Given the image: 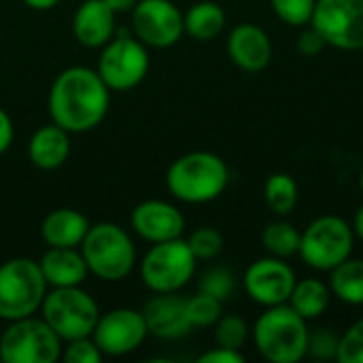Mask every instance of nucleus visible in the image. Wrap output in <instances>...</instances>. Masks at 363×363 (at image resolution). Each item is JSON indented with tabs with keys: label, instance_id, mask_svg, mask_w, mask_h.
I'll return each instance as SVG.
<instances>
[{
	"label": "nucleus",
	"instance_id": "obj_1",
	"mask_svg": "<svg viewBox=\"0 0 363 363\" xmlns=\"http://www.w3.org/2000/svg\"><path fill=\"white\" fill-rule=\"evenodd\" d=\"M111 106V89L98 70L87 66L64 68L51 83L47 108L53 123L70 134L98 128Z\"/></svg>",
	"mask_w": 363,
	"mask_h": 363
},
{
	"label": "nucleus",
	"instance_id": "obj_2",
	"mask_svg": "<svg viewBox=\"0 0 363 363\" xmlns=\"http://www.w3.org/2000/svg\"><path fill=\"white\" fill-rule=\"evenodd\" d=\"M230 183L228 164L211 151H191L177 157L166 172L168 191L187 204L217 200Z\"/></svg>",
	"mask_w": 363,
	"mask_h": 363
},
{
	"label": "nucleus",
	"instance_id": "obj_3",
	"mask_svg": "<svg viewBox=\"0 0 363 363\" xmlns=\"http://www.w3.org/2000/svg\"><path fill=\"white\" fill-rule=\"evenodd\" d=\"M251 334L257 353L270 363H298L306 357L308 321L289 304L266 308Z\"/></svg>",
	"mask_w": 363,
	"mask_h": 363
},
{
	"label": "nucleus",
	"instance_id": "obj_4",
	"mask_svg": "<svg viewBox=\"0 0 363 363\" xmlns=\"http://www.w3.org/2000/svg\"><path fill=\"white\" fill-rule=\"evenodd\" d=\"M79 249L85 257L89 274L100 281L119 283L136 268V245L128 230L113 221L89 225Z\"/></svg>",
	"mask_w": 363,
	"mask_h": 363
},
{
	"label": "nucleus",
	"instance_id": "obj_5",
	"mask_svg": "<svg viewBox=\"0 0 363 363\" xmlns=\"http://www.w3.org/2000/svg\"><path fill=\"white\" fill-rule=\"evenodd\" d=\"M38 313L62 342L91 336L100 319L98 302L83 287L47 289Z\"/></svg>",
	"mask_w": 363,
	"mask_h": 363
},
{
	"label": "nucleus",
	"instance_id": "obj_6",
	"mask_svg": "<svg viewBox=\"0 0 363 363\" xmlns=\"http://www.w3.org/2000/svg\"><path fill=\"white\" fill-rule=\"evenodd\" d=\"M47 289L38 262L13 257L0 264V321L36 315Z\"/></svg>",
	"mask_w": 363,
	"mask_h": 363
},
{
	"label": "nucleus",
	"instance_id": "obj_7",
	"mask_svg": "<svg viewBox=\"0 0 363 363\" xmlns=\"http://www.w3.org/2000/svg\"><path fill=\"white\" fill-rule=\"evenodd\" d=\"M151 68L149 47L132 32L117 30V34L100 49L98 74L111 91H130L138 87Z\"/></svg>",
	"mask_w": 363,
	"mask_h": 363
},
{
	"label": "nucleus",
	"instance_id": "obj_8",
	"mask_svg": "<svg viewBox=\"0 0 363 363\" xmlns=\"http://www.w3.org/2000/svg\"><path fill=\"white\" fill-rule=\"evenodd\" d=\"M60 336L47 325L43 317L30 315L9 321L0 332V362L2 363H55L62 355Z\"/></svg>",
	"mask_w": 363,
	"mask_h": 363
},
{
	"label": "nucleus",
	"instance_id": "obj_9",
	"mask_svg": "<svg viewBox=\"0 0 363 363\" xmlns=\"http://www.w3.org/2000/svg\"><path fill=\"white\" fill-rule=\"evenodd\" d=\"M198 259L194 257L187 240L174 238L155 242L140 259L138 272L145 287L153 294L181 291L196 274Z\"/></svg>",
	"mask_w": 363,
	"mask_h": 363
},
{
	"label": "nucleus",
	"instance_id": "obj_10",
	"mask_svg": "<svg viewBox=\"0 0 363 363\" xmlns=\"http://www.w3.org/2000/svg\"><path fill=\"white\" fill-rule=\"evenodd\" d=\"M353 242V228L342 217L323 215L311 221L308 228L302 232L298 255L304 259L306 266L319 272H330L351 257Z\"/></svg>",
	"mask_w": 363,
	"mask_h": 363
},
{
	"label": "nucleus",
	"instance_id": "obj_11",
	"mask_svg": "<svg viewBox=\"0 0 363 363\" xmlns=\"http://www.w3.org/2000/svg\"><path fill=\"white\" fill-rule=\"evenodd\" d=\"M311 26L325 45L342 51L363 49V0H317Z\"/></svg>",
	"mask_w": 363,
	"mask_h": 363
},
{
	"label": "nucleus",
	"instance_id": "obj_12",
	"mask_svg": "<svg viewBox=\"0 0 363 363\" xmlns=\"http://www.w3.org/2000/svg\"><path fill=\"white\" fill-rule=\"evenodd\" d=\"M130 15L132 34L149 49L174 47L185 34L183 11L172 0H138Z\"/></svg>",
	"mask_w": 363,
	"mask_h": 363
},
{
	"label": "nucleus",
	"instance_id": "obj_13",
	"mask_svg": "<svg viewBox=\"0 0 363 363\" xmlns=\"http://www.w3.org/2000/svg\"><path fill=\"white\" fill-rule=\"evenodd\" d=\"M149 336L143 311L134 308H113L100 313V319L91 332V340L106 357H123L140 349Z\"/></svg>",
	"mask_w": 363,
	"mask_h": 363
},
{
	"label": "nucleus",
	"instance_id": "obj_14",
	"mask_svg": "<svg viewBox=\"0 0 363 363\" xmlns=\"http://www.w3.org/2000/svg\"><path fill=\"white\" fill-rule=\"evenodd\" d=\"M296 272L283 257H262L255 259L245 272V289L253 302L259 306H279L287 304L296 287Z\"/></svg>",
	"mask_w": 363,
	"mask_h": 363
},
{
	"label": "nucleus",
	"instance_id": "obj_15",
	"mask_svg": "<svg viewBox=\"0 0 363 363\" xmlns=\"http://www.w3.org/2000/svg\"><path fill=\"white\" fill-rule=\"evenodd\" d=\"M130 228L138 238L155 245L181 238L185 232V217L166 200H145L132 208Z\"/></svg>",
	"mask_w": 363,
	"mask_h": 363
},
{
	"label": "nucleus",
	"instance_id": "obj_16",
	"mask_svg": "<svg viewBox=\"0 0 363 363\" xmlns=\"http://www.w3.org/2000/svg\"><path fill=\"white\" fill-rule=\"evenodd\" d=\"M185 302L187 298H181L179 291L155 294V298H151L143 308L149 334L160 340H177L187 336L194 328L187 319Z\"/></svg>",
	"mask_w": 363,
	"mask_h": 363
},
{
	"label": "nucleus",
	"instance_id": "obj_17",
	"mask_svg": "<svg viewBox=\"0 0 363 363\" xmlns=\"http://www.w3.org/2000/svg\"><path fill=\"white\" fill-rule=\"evenodd\" d=\"M117 13L104 0H83L72 17V34L81 47L102 49L117 34Z\"/></svg>",
	"mask_w": 363,
	"mask_h": 363
},
{
	"label": "nucleus",
	"instance_id": "obj_18",
	"mask_svg": "<svg viewBox=\"0 0 363 363\" xmlns=\"http://www.w3.org/2000/svg\"><path fill=\"white\" fill-rule=\"evenodd\" d=\"M230 60L245 72H262L272 60V43L264 28L238 23L228 36Z\"/></svg>",
	"mask_w": 363,
	"mask_h": 363
},
{
	"label": "nucleus",
	"instance_id": "obj_19",
	"mask_svg": "<svg viewBox=\"0 0 363 363\" xmlns=\"http://www.w3.org/2000/svg\"><path fill=\"white\" fill-rule=\"evenodd\" d=\"M38 268L49 289L81 287L89 277V268L81 249L70 247H47V251L38 259Z\"/></svg>",
	"mask_w": 363,
	"mask_h": 363
},
{
	"label": "nucleus",
	"instance_id": "obj_20",
	"mask_svg": "<svg viewBox=\"0 0 363 363\" xmlns=\"http://www.w3.org/2000/svg\"><path fill=\"white\" fill-rule=\"evenodd\" d=\"M70 155V132L57 123L38 128L28 140V160L38 170H57Z\"/></svg>",
	"mask_w": 363,
	"mask_h": 363
},
{
	"label": "nucleus",
	"instance_id": "obj_21",
	"mask_svg": "<svg viewBox=\"0 0 363 363\" xmlns=\"http://www.w3.org/2000/svg\"><path fill=\"white\" fill-rule=\"evenodd\" d=\"M89 219L77 211V208H55L51 211L43 223H40V236L47 247H70L79 249L87 230H89Z\"/></svg>",
	"mask_w": 363,
	"mask_h": 363
},
{
	"label": "nucleus",
	"instance_id": "obj_22",
	"mask_svg": "<svg viewBox=\"0 0 363 363\" xmlns=\"http://www.w3.org/2000/svg\"><path fill=\"white\" fill-rule=\"evenodd\" d=\"M225 11L221 4L213 0H200L194 2L187 13H183V26L185 34H189L196 40H213L217 38L225 28Z\"/></svg>",
	"mask_w": 363,
	"mask_h": 363
},
{
	"label": "nucleus",
	"instance_id": "obj_23",
	"mask_svg": "<svg viewBox=\"0 0 363 363\" xmlns=\"http://www.w3.org/2000/svg\"><path fill=\"white\" fill-rule=\"evenodd\" d=\"M330 300H332L330 285H325L319 279H302V281H296V287L287 304L306 321H313V319H319L328 311Z\"/></svg>",
	"mask_w": 363,
	"mask_h": 363
},
{
	"label": "nucleus",
	"instance_id": "obj_24",
	"mask_svg": "<svg viewBox=\"0 0 363 363\" xmlns=\"http://www.w3.org/2000/svg\"><path fill=\"white\" fill-rule=\"evenodd\" d=\"M332 272L330 279V289L332 294L351 306H362L363 304V259H345L338 264Z\"/></svg>",
	"mask_w": 363,
	"mask_h": 363
},
{
	"label": "nucleus",
	"instance_id": "obj_25",
	"mask_svg": "<svg viewBox=\"0 0 363 363\" xmlns=\"http://www.w3.org/2000/svg\"><path fill=\"white\" fill-rule=\"evenodd\" d=\"M264 198H266V204L272 208V213H277L279 217L289 215L296 208L298 198H300L296 179L287 172L270 174L264 185Z\"/></svg>",
	"mask_w": 363,
	"mask_h": 363
},
{
	"label": "nucleus",
	"instance_id": "obj_26",
	"mask_svg": "<svg viewBox=\"0 0 363 363\" xmlns=\"http://www.w3.org/2000/svg\"><path fill=\"white\" fill-rule=\"evenodd\" d=\"M300 240H302V232H298L296 225H291L289 221H283V219L268 223L264 228V232H262L264 249L270 255L283 257V259H289V257L298 255Z\"/></svg>",
	"mask_w": 363,
	"mask_h": 363
},
{
	"label": "nucleus",
	"instance_id": "obj_27",
	"mask_svg": "<svg viewBox=\"0 0 363 363\" xmlns=\"http://www.w3.org/2000/svg\"><path fill=\"white\" fill-rule=\"evenodd\" d=\"M185 313L191 328H213L223 315V302L204 291H198L196 296L187 298Z\"/></svg>",
	"mask_w": 363,
	"mask_h": 363
},
{
	"label": "nucleus",
	"instance_id": "obj_28",
	"mask_svg": "<svg viewBox=\"0 0 363 363\" xmlns=\"http://www.w3.org/2000/svg\"><path fill=\"white\" fill-rule=\"evenodd\" d=\"M213 328H215V342L219 347L234 349V351H240L251 336L249 323L238 315H221V319Z\"/></svg>",
	"mask_w": 363,
	"mask_h": 363
},
{
	"label": "nucleus",
	"instance_id": "obj_29",
	"mask_svg": "<svg viewBox=\"0 0 363 363\" xmlns=\"http://www.w3.org/2000/svg\"><path fill=\"white\" fill-rule=\"evenodd\" d=\"M187 245L198 262H211L223 251V234L215 228H198L189 234Z\"/></svg>",
	"mask_w": 363,
	"mask_h": 363
},
{
	"label": "nucleus",
	"instance_id": "obj_30",
	"mask_svg": "<svg viewBox=\"0 0 363 363\" xmlns=\"http://www.w3.org/2000/svg\"><path fill=\"white\" fill-rule=\"evenodd\" d=\"M234 289H236V277L232 270H228L223 266H213L200 277V291H204L221 302L230 300Z\"/></svg>",
	"mask_w": 363,
	"mask_h": 363
},
{
	"label": "nucleus",
	"instance_id": "obj_31",
	"mask_svg": "<svg viewBox=\"0 0 363 363\" xmlns=\"http://www.w3.org/2000/svg\"><path fill=\"white\" fill-rule=\"evenodd\" d=\"M317 0H270L272 11L279 19L294 28H304L311 23Z\"/></svg>",
	"mask_w": 363,
	"mask_h": 363
},
{
	"label": "nucleus",
	"instance_id": "obj_32",
	"mask_svg": "<svg viewBox=\"0 0 363 363\" xmlns=\"http://www.w3.org/2000/svg\"><path fill=\"white\" fill-rule=\"evenodd\" d=\"M338 347H340V336L330 330V328H317L308 330V347H306V357L330 362L338 357Z\"/></svg>",
	"mask_w": 363,
	"mask_h": 363
},
{
	"label": "nucleus",
	"instance_id": "obj_33",
	"mask_svg": "<svg viewBox=\"0 0 363 363\" xmlns=\"http://www.w3.org/2000/svg\"><path fill=\"white\" fill-rule=\"evenodd\" d=\"M102 353L91 340V336L85 338H74L62 345V355L60 359L66 363H98L102 362Z\"/></svg>",
	"mask_w": 363,
	"mask_h": 363
},
{
	"label": "nucleus",
	"instance_id": "obj_34",
	"mask_svg": "<svg viewBox=\"0 0 363 363\" xmlns=\"http://www.w3.org/2000/svg\"><path fill=\"white\" fill-rule=\"evenodd\" d=\"M340 363H363V319L355 321L342 336L338 347Z\"/></svg>",
	"mask_w": 363,
	"mask_h": 363
},
{
	"label": "nucleus",
	"instance_id": "obj_35",
	"mask_svg": "<svg viewBox=\"0 0 363 363\" xmlns=\"http://www.w3.org/2000/svg\"><path fill=\"white\" fill-rule=\"evenodd\" d=\"M323 47H325L323 36H321L311 23H308V28H304V30L300 32V36H298V40H296V49H298L304 57H313V55L321 53Z\"/></svg>",
	"mask_w": 363,
	"mask_h": 363
},
{
	"label": "nucleus",
	"instance_id": "obj_36",
	"mask_svg": "<svg viewBox=\"0 0 363 363\" xmlns=\"http://www.w3.org/2000/svg\"><path fill=\"white\" fill-rule=\"evenodd\" d=\"M200 363H242L245 362V355L240 351H234V349H225V347H215L211 351H206L204 355L198 357Z\"/></svg>",
	"mask_w": 363,
	"mask_h": 363
},
{
	"label": "nucleus",
	"instance_id": "obj_37",
	"mask_svg": "<svg viewBox=\"0 0 363 363\" xmlns=\"http://www.w3.org/2000/svg\"><path fill=\"white\" fill-rule=\"evenodd\" d=\"M13 138H15L13 119H11V115L0 106V155L9 151V147L13 145Z\"/></svg>",
	"mask_w": 363,
	"mask_h": 363
},
{
	"label": "nucleus",
	"instance_id": "obj_38",
	"mask_svg": "<svg viewBox=\"0 0 363 363\" xmlns=\"http://www.w3.org/2000/svg\"><path fill=\"white\" fill-rule=\"evenodd\" d=\"M104 2L119 15V13H132L138 0H104Z\"/></svg>",
	"mask_w": 363,
	"mask_h": 363
},
{
	"label": "nucleus",
	"instance_id": "obj_39",
	"mask_svg": "<svg viewBox=\"0 0 363 363\" xmlns=\"http://www.w3.org/2000/svg\"><path fill=\"white\" fill-rule=\"evenodd\" d=\"M21 2L32 11H51L57 6L60 0H21Z\"/></svg>",
	"mask_w": 363,
	"mask_h": 363
},
{
	"label": "nucleus",
	"instance_id": "obj_40",
	"mask_svg": "<svg viewBox=\"0 0 363 363\" xmlns=\"http://www.w3.org/2000/svg\"><path fill=\"white\" fill-rule=\"evenodd\" d=\"M353 234L359 238V240H363V204L357 208V213H355V219H353Z\"/></svg>",
	"mask_w": 363,
	"mask_h": 363
},
{
	"label": "nucleus",
	"instance_id": "obj_41",
	"mask_svg": "<svg viewBox=\"0 0 363 363\" xmlns=\"http://www.w3.org/2000/svg\"><path fill=\"white\" fill-rule=\"evenodd\" d=\"M359 189H362V194H363V170H362V177H359Z\"/></svg>",
	"mask_w": 363,
	"mask_h": 363
}]
</instances>
